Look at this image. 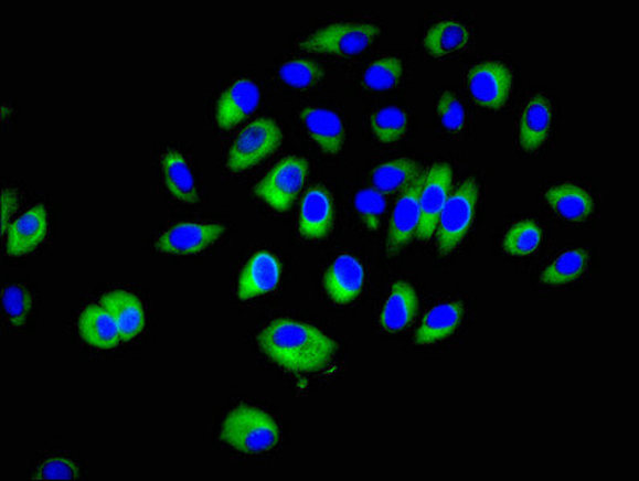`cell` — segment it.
Masks as SVG:
<instances>
[{
	"mask_svg": "<svg viewBox=\"0 0 639 481\" xmlns=\"http://www.w3.org/2000/svg\"><path fill=\"white\" fill-rule=\"evenodd\" d=\"M268 360L289 373H317L338 352V342L321 329L291 318L270 321L257 335Z\"/></svg>",
	"mask_w": 639,
	"mask_h": 481,
	"instance_id": "6da1fadb",
	"label": "cell"
},
{
	"mask_svg": "<svg viewBox=\"0 0 639 481\" xmlns=\"http://www.w3.org/2000/svg\"><path fill=\"white\" fill-rule=\"evenodd\" d=\"M221 440L243 455H264L280 441V427L274 416L257 406L239 405L225 416Z\"/></svg>",
	"mask_w": 639,
	"mask_h": 481,
	"instance_id": "7a4b0ae2",
	"label": "cell"
},
{
	"mask_svg": "<svg viewBox=\"0 0 639 481\" xmlns=\"http://www.w3.org/2000/svg\"><path fill=\"white\" fill-rule=\"evenodd\" d=\"M380 26L370 21H331L298 42L307 52L352 56L363 53L380 35Z\"/></svg>",
	"mask_w": 639,
	"mask_h": 481,
	"instance_id": "3957f363",
	"label": "cell"
},
{
	"mask_svg": "<svg viewBox=\"0 0 639 481\" xmlns=\"http://www.w3.org/2000/svg\"><path fill=\"white\" fill-rule=\"evenodd\" d=\"M478 203L479 185L476 180H466L457 190H451L437 222V249L440 256H450L461 246L475 224Z\"/></svg>",
	"mask_w": 639,
	"mask_h": 481,
	"instance_id": "277c9868",
	"label": "cell"
},
{
	"mask_svg": "<svg viewBox=\"0 0 639 481\" xmlns=\"http://www.w3.org/2000/svg\"><path fill=\"white\" fill-rule=\"evenodd\" d=\"M284 141L280 126L270 118H259L243 127L227 156V169L248 171L275 153Z\"/></svg>",
	"mask_w": 639,
	"mask_h": 481,
	"instance_id": "5b68a950",
	"label": "cell"
},
{
	"mask_svg": "<svg viewBox=\"0 0 639 481\" xmlns=\"http://www.w3.org/2000/svg\"><path fill=\"white\" fill-rule=\"evenodd\" d=\"M309 173V161L301 156H288L274 165L254 186V194L278 212L291 209Z\"/></svg>",
	"mask_w": 639,
	"mask_h": 481,
	"instance_id": "8992f818",
	"label": "cell"
},
{
	"mask_svg": "<svg viewBox=\"0 0 639 481\" xmlns=\"http://www.w3.org/2000/svg\"><path fill=\"white\" fill-rule=\"evenodd\" d=\"M514 76L510 66L498 60H483L472 66L466 76V87L476 101L483 108H503L510 100Z\"/></svg>",
	"mask_w": 639,
	"mask_h": 481,
	"instance_id": "52a82bcc",
	"label": "cell"
},
{
	"mask_svg": "<svg viewBox=\"0 0 639 481\" xmlns=\"http://www.w3.org/2000/svg\"><path fill=\"white\" fill-rule=\"evenodd\" d=\"M454 189V171L450 165L434 164L425 172L422 193H419V207H422V222H419L418 235L416 238L427 243L434 238L443 214L445 203Z\"/></svg>",
	"mask_w": 639,
	"mask_h": 481,
	"instance_id": "ba28073f",
	"label": "cell"
},
{
	"mask_svg": "<svg viewBox=\"0 0 639 481\" xmlns=\"http://www.w3.org/2000/svg\"><path fill=\"white\" fill-rule=\"evenodd\" d=\"M225 229V225L214 222H180L161 233L155 247L169 256H190L213 246Z\"/></svg>",
	"mask_w": 639,
	"mask_h": 481,
	"instance_id": "9c48e42d",
	"label": "cell"
},
{
	"mask_svg": "<svg viewBox=\"0 0 639 481\" xmlns=\"http://www.w3.org/2000/svg\"><path fill=\"white\" fill-rule=\"evenodd\" d=\"M425 172L419 173L412 183L402 191L392 212L390 225V239H387V253L394 256L398 250L418 235L419 222H422V207H419V193H422Z\"/></svg>",
	"mask_w": 639,
	"mask_h": 481,
	"instance_id": "30bf717a",
	"label": "cell"
},
{
	"mask_svg": "<svg viewBox=\"0 0 639 481\" xmlns=\"http://www.w3.org/2000/svg\"><path fill=\"white\" fill-rule=\"evenodd\" d=\"M365 279V267L362 261L352 254H341L324 271V292L338 306H348L362 296Z\"/></svg>",
	"mask_w": 639,
	"mask_h": 481,
	"instance_id": "8fae6325",
	"label": "cell"
},
{
	"mask_svg": "<svg viewBox=\"0 0 639 481\" xmlns=\"http://www.w3.org/2000/svg\"><path fill=\"white\" fill-rule=\"evenodd\" d=\"M49 236V211L38 204L13 221L6 235V250L10 257L26 256L36 250Z\"/></svg>",
	"mask_w": 639,
	"mask_h": 481,
	"instance_id": "7c38bea8",
	"label": "cell"
},
{
	"mask_svg": "<svg viewBox=\"0 0 639 481\" xmlns=\"http://www.w3.org/2000/svg\"><path fill=\"white\" fill-rule=\"evenodd\" d=\"M259 86L253 79L239 77L233 81L219 97L217 108H215V119L219 126L225 130L238 126L259 106Z\"/></svg>",
	"mask_w": 639,
	"mask_h": 481,
	"instance_id": "4fadbf2b",
	"label": "cell"
},
{
	"mask_svg": "<svg viewBox=\"0 0 639 481\" xmlns=\"http://www.w3.org/2000/svg\"><path fill=\"white\" fill-rule=\"evenodd\" d=\"M281 264L268 250H259L249 258L238 278L239 300H253L256 297L274 292L280 285Z\"/></svg>",
	"mask_w": 639,
	"mask_h": 481,
	"instance_id": "5bb4252c",
	"label": "cell"
},
{
	"mask_svg": "<svg viewBox=\"0 0 639 481\" xmlns=\"http://www.w3.org/2000/svg\"><path fill=\"white\" fill-rule=\"evenodd\" d=\"M334 225V206L331 194L323 186L307 190L299 207V235L306 239L321 240L330 236Z\"/></svg>",
	"mask_w": 639,
	"mask_h": 481,
	"instance_id": "9a60e30c",
	"label": "cell"
},
{
	"mask_svg": "<svg viewBox=\"0 0 639 481\" xmlns=\"http://www.w3.org/2000/svg\"><path fill=\"white\" fill-rule=\"evenodd\" d=\"M551 124L553 111L549 98L543 94L533 95L522 108L519 118L518 140L522 151L525 153L539 151L549 140Z\"/></svg>",
	"mask_w": 639,
	"mask_h": 481,
	"instance_id": "2e32d148",
	"label": "cell"
},
{
	"mask_svg": "<svg viewBox=\"0 0 639 481\" xmlns=\"http://www.w3.org/2000/svg\"><path fill=\"white\" fill-rule=\"evenodd\" d=\"M301 120L307 133L316 141L317 147L324 154L338 156L344 148L345 129L344 122L333 109L307 106L302 108Z\"/></svg>",
	"mask_w": 639,
	"mask_h": 481,
	"instance_id": "e0dca14e",
	"label": "cell"
},
{
	"mask_svg": "<svg viewBox=\"0 0 639 481\" xmlns=\"http://www.w3.org/2000/svg\"><path fill=\"white\" fill-rule=\"evenodd\" d=\"M465 318V306L458 300L433 307L415 332L416 345H434L447 341L458 331Z\"/></svg>",
	"mask_w": 639,
	"mask_h": 481,
	"instance_id": "ac0fdd59",
	"label": "cell"
},
{
	"mask_svg": "<svg viewBox=\"0 0 639 481\" xmlns=\"http://www.w3.org/2000/svg\"><path fill=\"white\" fill-rule=\"evenodd\" d=\"M102 306L115 317L116 323L121 329L123 341H132L139 338L147 323V314L142 299L134 292L115 289L104 293L100 299Z\"/></svg>",
	"mask_w": 639,
	"mask_h": 481,
	"instance_id": "d6986e66",
	"label": "cell"
},
{
	"mask_svg": "<svg viewBox=\"0 0 639 481\" xmlns=\"http://www.w3.org/2000/svg\"><path fill=\"white\" fill-rule=\"evenodd\" d=\"M79 334L94 349H116L123 341L121 329L115 317L100 302L90 303L79 317Z\"/></svg>",
	"mask_w": 639,
	"mask_h": 481,
	"instance_id": "ffe728a7",
	"label": "cell"
},
{
	"mask_svg": "<svg viewBox=\"0 0 639 481\" xmlns=\"http://www.w3.org/2000/svg\"><path fill=\"white\" fill-rule=\"evenodd\" d=\"M418 314V293L407 281H395L381 309L380 324L391 334L404 332Z\"/></svg>",
	"mask_w": 639,
	"mask_h": 481,
	"instance_id": "44dd1931",
	"label": "cell"
},
{
	"mask_svg": "<svg viewBox=\"0 0 639 481\" xmlns=\"http://www.w3.org/2000/svg\"><path fill=\"white\" fill-rule=\"evenodd\" d=\"M545 201L557 217L568 222L588 221L595 212V200L592 194L575 183L551 186L546 190Z\"/></svg>",
	"mask_w": 639,
	"mask_h": 481,
	"instance_id": "7402d4cb",
	"label": "cell"
},
{
	"mask_svg": "<svg viewBox=\"0 0 639 481\" xmlns=\"http://www.w3.org/2000/svg\"><path fill=\"white\" fill-rule=\"evenodd\" d=\"M471 30L454 18L436 21L425 35V49L434 58H444L460 51H466L471 44Z\"/></svg>",
	"mask_w": 639,
	"mask_h": 481,
	"instance_id": "603a6c76",
	"label": "cell"
},
{
	"mask_svg": "<svg viewBox=\"0 0 639 481\" xmlns=\"http://www.w3.org/2000/svg\"><path fill=\"white\" fill-rule=\"evenodd\" d=\"M162 179L166 189L185 204H195L200 201L195 175L190 169L189 161L178 150H169L162 156Z\"/></svg>",
	"mask_w": 639,
	"mask_h": 481,
	"instance_id": "cb8c5ba5",
	"label": "cell"
},
{
	"mask_svg": "<svg viewBox=\"0 0 639 481\" xmlns=\"http://www.w3.org/2000/svg\"><path fill=\"white\" fill-rule=\"evenodd\" d=\"M422 169L413 159L402 158L377 165L372 173L373 189L383 194L402 193Z\"/></svg>",
	"mask_w": 639,
	"mask_h": 481,
	"instance_id": "d4e9b609",
	"label": "cell"
},
{
	"mask_svg": "<svg viewBox=\"0 0 639 481\" xmlns=\"http://www.w3.org/2000/svg\"><path fill=\"white\" fill-rule=\"evenodd\" d=\"M589 253L586 249H568L561 253L540 275L546 286H564L577 281L588 268Z\"/></svg>",
	"mask_w": 639,
	"mask_h": 481,
	"instance_id": "484cf974",
	"label": "cell"
},
{
	"mask_svg": "<svg viewBox=\"0 0 639 481\" xmlns=\"http://www.w3.org/2000/svg\"><path fill=\"white\" fill-rule=\"evenodd\" d=\"M370 129L380 143H397L408 130L407 111L398 106H384V108L376 109L370 116Z\"/></svg>",
	"mask_w": 639,
	"mask_h": 481,
	"instance_id": "4316f807",
	"label": "cell"
},
{
	"mask_svg": "<svg viewBox=\"0 0 639 481\" xmlns=\"http://www.w3.org/2000/svg\"><path fill=\"white\" fill-rule=\"evenodd\" d=\"M542 226L531 218L515 222L503 236V250L508 256L528 257L542 246Z\"/></svg>",
	"mask_w": 639,
	"mask_h": 481,
	"instance_id": "83f0119b",
	"label": "cell"
},
{
	"mask_svg": "<svg viewBox=\"0 0 639 481\" xmlns=\"http://www.w3.org/2000/svg\"><path fill=\"white\" fill-rule=\"evenodd\" d=\"M404 76V62L398 56H383L363 73V86L370 90L384 92L397 87Z\"/></svg>",
	"mask_w": 639,
	"mask_h": 481,
	"instance_id": "f1b7e54d",
	"label": "cell"
},
{
	"mask_svg": "<svg viewBox=\"0 0 639 481\" xmlns=\"http://www.w3.org/2000/svg\"><path fill=\"white\" fill-rule=\"evenodd\" d=\"M2 306L10 324L21 329L26 327L28 317L33 310L34 297L24 286H6L2 292Z\"/></svg>",
	"mask_w": 639,
	"mask_h": 481,
	"instance_id": "f546056e",
	"label": "cell"
},
{
	"mask_svg": "<svg viewBox=\"0 0 639 481\" xmlns=\"http://www.w3.org/2000/svg\"><path fill=\"white\" fill-rule=\"evenodd\" d=\"M354 204L365 228L370 232H377L381 226V215L387 209L386 194L374 189H365L355 194Z\"/></svg>",
	"mask_w": 639,
	"mask_h": 481,
	"instance_id": "4dcf8cb0",
	"label": "cell"
},
{
	"mask_svg": "<svg viewBox=\"0 0 639 481\" xmlns=\"http://www.w3.org/2000/svg\"><path fill=\"white\" fill-rule=\"evenodd\" d=\"M278 76L288 86L307 88L316 86L321 77V68L312 60L295 58L284 63L278 70Z\"/></svg>",
	"mask_w": 639,
	"mask_h": 481,
	"instance_id": "1f68e13d",
	"label": "cell"
},
{
	"mask_svg": "<svg viewBox=\"0 0 639 481\" xmlns=\"http://www.w3.org/2000/svg\"><path fill=\"white\" fill-rule=\"evenodd\" d=\"M437 116L444 130L451 136H460L466 127V109L454 92H444L437 100Z\"/></svg>",
	"mask_w": 639,
	"mask_h": 481,
	"instance_id": "d6a6232c",
	"label": "cell"
},
{
	"mask_svg": "<svg viewBox=\"0 0 639 481\" xmlns=\"http://www.w3.org/2000/svg\"><path fill=\"white\" fill-rule=\"evenodd\" d=\"M79 477V467L68 458H49L38 466L33 479L36 480H74Z\"/></svg>",
	"mask_w": 639,
	"mask_h": 481,
	"instance_id": "836d02e7",
	"label": "cell"
},
{
	"mask_svg": "<svg viewBox=\"0 0 639 481\" xmlns=\"http://www.w3.org/2000/svg\"><path fill=\"white\" fill-rule=\"evenodd\" d=\"M20 194L19 191L13 189L2 190V204H0V212H2V235H7L10 225L13 224V215L17 214L20 206Z\"/></svg>",
	"mask_w": 639,
	"mask_h": 481,
	"instance_id": "e575fe53",
	"label": "cell"
}]
</instances>
